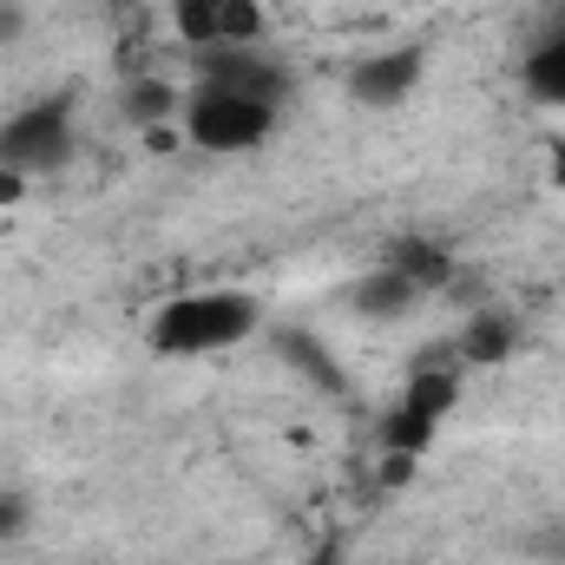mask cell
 I'll return each mask as SVG.
<instances>
[{
    "label": "cell",
    "mask_w": 565,
    "mask_h": 565,
    "mask_svg": "<svg viewBox=\"0 0 565 565\" xmlns=\"http://www.w3.org/2000/svg\"><path fill=\"white\" fill-rule=\"evenodd\" d=\"M500 349H507V322L480 316V322H473V335H467V355H500Z\"/></svg>",
    "instance_id": "30bf717a"
},
{
    "label": "cell",
    "mask_w": 565,
    "mask_h": 565,
    "mask_svg": "<svg viewBox=\"0 0 565 565\" xmlns=\"http://www.w3.org/2000/svg\"><path fill=\"white\" fill-rule=\"evenodd\" d=\"M20 26H26V13H20V7H13V0H0V40H13V33H20Z\"/></svg>",
    "instance_id": "7c38bea8"
},
{
    "label": "cell",
    "mask_w": 565,
    "mask_h": 565,
    "mask_svg": "<svg viewBox=\"0 0 565 565\" xmlns=\"http://www.w3.org/2000/svg\"><path fill=\"white\" fill-rule=\"evenodd\" d=\"M546 164H553V184L565 191V132H559L553 145H546Z\"/></svg>",
    "instance_id": "4fadbf2b"
},
{
    "label": "cell",
    "mask_w": 565,
    "mask_h": 565,
    "mask_svg": "<svg viewBox=\"0 0 565 565\" xmlns=\"http://www.w3.org/2000/svg\"><path fill=\"white\" fill-rule=\"evenodd\" d=\"M171 26L198 53H244L264 40V7L257 0H171Z\"/></svg>",
    "instance_id": "3957f363"
},
{
    "label": "cell",
    "mask_w": 565,
    "mask_h": 565,
    "mask_svg": "<svg viewBox=\"0 0 565 565\" xmlns=\"http://www.w3.org/2000/svg\"><path fill=\"white\" fill-rule=\"evenodd\" d=\"M66 151H73V113H66L60 99H46V106H26V113H13V119H7V132H0V164H7L13 178L53 171V164H60Z\"/></svg>",
    "instance_id": "277c9868"
},
{
    "label": "cell",
    "mask_w": 565,
    "mask_h": 565,
    "mask_svg": "<svg viewBox=\"0 0 565 565\" xmlns=\"http://www.w3.org/2000/svg\"><path fill=\"white\" fill-rule=\"evenodd\" d=\"M415 296H422V282L408 270H388V277H369L355 289V309L362 316H402V309H415Z\"/></svg>",
    "instance_id": "8992f818"
},
{
    "label": "cell",
    "mask_w": 565,
    "mask_h": 565,
    "mask_svg": "<svg viewBox=\"0 0 565 565\" xmlns=\"http://www.w3.org/2000/svg\"><path fill=\"white\" fill-rule=\"evenodd\" d=\"M282 355H289V362H296V369H309V375H316V382H329V388H335V382H342V375H335V362H329V355H322V342H316V335H282Z\"/></svg>",
    "instance_id": "9c48e42d"
},
{
    "label": "cell",
    "mask_w": 565,
    "mask_h": 565,
    "mask_svg": "<svg viewBox=\"0 0 565 565\" xmlns=\"http://www.w3.org/2000/svg\"><path fill=\"white\" fill-rule=\"evenodd\" d=\"M178 132L184 145L211 151V158H244L257 145H270L277 132V99H257V93H231V86H198L191 106L178 113Z\"/></svg>",
    "instance_id": "7a4b0ae2"
},
{
    "label": "cell",
    "mask_w": 565,
    "mask_h": 565,
    "mask_svg": "<svg viewBox=\"0 0 565 565\" xmlns=\"http://www.w3.org/2000/svg\"><path fill=\"white\" fill-rule=\"evenodd\" d=\"M126 119H132V126H164V119H178V93L158 86V79H139V86L126 93Z\"/></svg>",
    "instance_id": "ba28073f"
},
{
    "label": "cell",
    "mask_w": 565,
    "mask_h": 565,
    "mask_svg": "<svg viewBox=\"0 0 565 565\" xmlns=\"http://www.w3.org/2000/svg\"><path fill=\"white\" fill-rule=\"evenodd\" d=\"M526 93L540 106H565V33H553L533 60H526Z\"/></svg>",
    "instance_id": "52a82bcc"
},
{
    "label": "cell",
    "mask_w": 565,
    "mask_h": 565,
    "mask_svg": "<svg viewBox=\"0 0 565 565\" xmlns=\"http://www.w3.org/2000/svg\"><path fill=\"white\" fill-rule=\"evenodd\" d=\"M20 526H26V507H20L13 493H0V540H13Z\"/></svg>",
    "instance_id": "8fae6325"
},
{
    "label": "cell",
    "mask_w": 565,
    "mask_h": 565,
    "mask_svg": "<svg viewBox=\"0 0 565 565\" xmlns=\"http://www.w3.org/2000/svg\"><path fill=\"white\" fill-rule=\"evenodd\" d=\"M264 322V302L250 289H184L151 316V349L158 355H224L250 342Z\"/></svg>",
    "instance_id": "6da1fadb"
},
{
    "label": "cell",
    "mask_w": 565,
    "mask_h": 565,
    "mask_svg": "<svg viewBox=\"0 0 565 565\" xmlns=\"http://www.w3.org/2000/svg\"><path fill=\"white\" fill-rule=\"evenodd\" d=\"M422 66H427L422 46H395V53L362 60L349 86H355V99H362V106H375V113H382V106H402V99L422 86Z\"/></svg>",
    "instance_id": "5b68a950"
}]
</instances>
